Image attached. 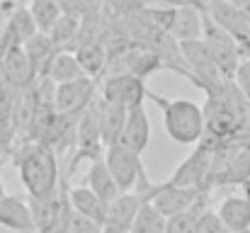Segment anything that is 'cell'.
Wrapping results in <instances>:
<instances>
[{
  "label": "cell",
  "mask_w": 250,
  "mask_h": 233,
  "mask_svg": "<svg viewBox=\"0 0 250 233\" xmlns=\"http://www.w3.org/2000/svg\"><path fill=\"white\" fill-rule=\"evenodd\" d=\"M22 46H24V51H27V56H29V61H32L37 76L44 78L49 64H51V59H54V54L59 51V46L54 44V39H51L49 34H44V32H37V34H34L32 39H27Z\"/></svg>",
  "instance_id": "cell-20"
},
{
  "label": "cell",
  "mask_w": 250,
  "mask_h": 233,
  "mask_svg": "<svg viewBox=\"0 0 250 233\" xmlns=\"http://www.w3.org/2000/svg\"><path fill=\"white\" fill-rule=\"evenodd\" d=\"M141 2H146L148 7H151V5H172L170 0H141Z\"/></svg>",
  "instance_id": "cell-32"
},
{
  "label": "cell",
  "mask_w": 250,
  "mask_h": 233,
  "mask_svg": "<svg viewBox=\"0 0 250 233\" xmlns=\"http://www.w3.org/2000/svg\"><path fill=\"white\" fill-rule=\"evenodd\" d=\"M102 97L104 100H112V102H119L124 105L126 109L136 107V105H144L146 100V80L136 76H129V73H114V76L104 78L102 80Z\"/></svg>",
  "instance_id": "cell-9"
},
{
  "label": "cell",
  "mask_w": 250,
  "mask_h": 233,
  "mask_svg": "<svg viewBox=\"0 0 250 233\" xmlns=\"http://www.w3.org/2000/svg\"><path fill=\"white\" fill-rule=\"evenodd\" d=\"M204 15L226 34H231L238 44H246L250 39V20L229 0H207Z\"/></svg>",
  "instance_id": "cell-8"
},
{
  "label": "cell",
  "mask_w": 250,
  "mask_h": 233,
  "mask_svg": "<svg viewBox=\"0 0 250 233\" xmlns=\"http://www.w3.org/2000/svg\"><path fill=\"white\" fill-rule=\"evenodd\" d=\"M102 155L90 160V168H87V187H90L95 194H100V199H104V202L109 204V202L117 199L122 192H119V187H117V182H114V177H112V172H109V168H107V163H104Z\"/></svg>",
  "instance_id": "cell-19"
},
{
  "label": "cell",
  "mask_w": 250,
  "mask_h": 233,
  "mask_svg": "<svg viewBox=\"0 0 250 233\" xmlns=\"http://www.w3.org/2000/svg\"><path fill=\"white\" fill-rule=\"evenodd\" d=\"M241 187H243V192H246V199H250V177L243 182V185H241Z\"/></svg>",
  "instance_id": "cell-33"
},
{
  "label": "cell",
  "mask_w": 250,
  "mask_h": 233,
  "mask_svg": "<svg viewBox=\"0 0 250 233\" xmlns=\"http://www.w3.org/2000/svg\"><path fill=\"white\" fill-rule=\"evenodd\" d=\"M104 163L119 187V192H134L139 180L146 175V168H144V160L141 155L134 153L131 148L122 146V144H112L104 148Z\"/></svg>",
  "instance_id": "cell-4"
},
{
  "label": "cell",
  "mask_w": 250,
  "mask_h": 233,
  "mask_svg": "<svg viewBox=\"0 0 250 233\" xmlns=\"http://www.w3.org/2000/svg\"><path fill=\"white\" fill-rule=\"evenodd\" d=\"M5 194H7V192H5V185H2V180H0V199H2Z\"/></svg>",
  "instance_id": "cell-35"
},
{
  "label": "cell",
  "mask_w": 250,
  "mask_h": 233,
  "mask_svg": "<svg viewBox=\"0 0 250 233\" xmlns=\"http://www.w3.org/2000/svg\"><path fill=\"white\" fill-rule=\"evenodd\" d=\"M221 224L233 233H250V199L246 197H226L216 209Z\"/></svg>",
  "instance_id": "cell-16"
},
{
  "label": "cell",
  "mask_w": 250,
  "mask_h": 233,
  "mask_svg": "<svg viewBox=\"0 0 250 233\" xmlns=\"http://www.w3.org/2000/svg\"><path fill=\"white\" fill-rule=\"evenodd\" d=\"M241 56H243L246 61H250V39L246 44H241Z\"/></svg>",
  "instance_id": "cell-31"
},
{
  "label": "cell",
  "mask_w": 250,
  "mask_h": 233,
  "mask_svg": "<svg viewBox=\"0 0 250 233\" xmlns=\"http://www.w3.org/2000/svg\"><path fill=\"white\" fill-rule=\"evenodd\" d=\"M209 212V194H204L197 204H192L187 212L177 214V216H170L167 219L166 233H197V224L202 219V214Z\"/></svg>",
  "instance_id": "cell-24"
},
{
  "label": "cell",
  "mask_w": 250,
  "mask_h": 233,
  "mask_svg": "<svg viewBox=\"0 0 250 233\" xmlns=\"http://www.w3.org/2000/svg\"><path fill=\"white\" fill-rule=\"evenodd\" d=\"M126 114H129V109L124 105L100 97V122H102V144H104V148L112 146V144H119V136H122L124 124H126Z\"/></svg>",
  "instance_id": "cell-14"
},
{
  "label": "cell",
  "mask_w": 250,
  "mask_h": 233,
  "mask_svg": "<svg viewBox=\"0 0 250 233\" xmlns=\"http://www.w3.org/2000/svg\"><path fill=\"white\" fill-rule=\"evenodd\" d=\"M5 32H7V37L12 39V44H20V46H22L27 39H32L39 29H37V22H34L29 7H22V5L15 7V10L10 12V17H7Z\"/></svg>",
  "instance_id": "cell-21"
},
{
  "label": "cell",
  "mask_w": 250,
  "mask_h": 233,
  "mask_svg": "<svg viewBox=\"0 0 250 233\" xmlns=\"http://www.w3.org/2000/svg\"><path fill=\"white\" fill-rule=\"evenodd\" d=\"M46 80H51L54 85H61V83H71V80H81L85 78V71L78 61V56L73 51H66V49H59L46 68Z\"/></svg>",
  "instance_id": "cell-18"
},
{
  "label": "cell",
  "mask_w": 250,
  "mask_h": 233,
  "mask_svg": "<svg viewBox=\"0 0 250 233\" xmlns=\"http://www.w3.org/2000/svg\"><path fill=\"white\" fill-rule=\"evenodd\" d=\"M151 141V122H148V112L144 105H136L129 109L126 114V124H124V131L119 136V144L131 148L134 153H144L146 146Z\"/></svg>",
  "instance_id": "cell-13"
},
{
  "label": "cell",
  "mask_w": 250,
  "mask_h": 233,
  "mask_svg": "<svg viewBox=\"0 0 250 233\" xmlns=\"http://www.w3.org/2000/svg\"><path fill=\"white\" fill-rule=\"evenodd\" d=\"M66 231L68 233H102V224H97L95 219L78 214V212H68L66 216Z\"/></svg>",
  "instance_id": "cell-26"
},
{
  "label": "cell",
  "mask_w": 250,
  "mask_h": 233,
  "mask_svg": "<svg viewBox=\"0 0 250 233\" xmlns=\"http://www.w3.org/2000/svg\"><path fill=\"white\" fill-rule=\"evenodd\" d=\"M144 202L146 199L136 192H122L117 199H112L107 207V219H104L102 233H129Z\"/></svg>",
  "instance_id": "cell-11"
},
{
  "label": "cell",
  "mask_w": 250,
  "mask_h": 233,
  "mask_svg": "<svg viewBox=\"0 0 250 233\" xmlns=\"http://www.w3.org/2000/svg\"><path fill=\"white\" fill-rule=\"evenodd\" d=\"M5 2H15V0H5Z\"/></svg>",
  "instance_id": "cell-36"
},
{
  "label": "cell",
  "mask_w": 250,
  "mask_h": 233,
  "mask_svg": "<svg viewBox=\"0 0 250 233\" xmlns=\"http://www.w3.org/2000/svg\"><path fill=\"white\" fill-rule=\"evenodd\" d=\"M29 12L37 22V29L44 34H51L63 17V7L59 5V0H29Z\"/></svg>",
  "instance_id": "cell-23"
},
{
  "label": "cell",
  "mask_w": 250,
  "mask_h": 233,
  "mask_svg": "<svg viewBox=\"0 0 250 233\" xmlns=\"http://www.w3.org/2000/svg\"><path fill=\"white\" fill-rule=\"evenodd\" d=\"M166 226H167L166 216L151 202H144L129 233H166Z\"/></svg>",
  "instance_id": "cell-25"
},
{
  "label": "cell",
  "mask_w": 250,
  "mask_h": 233,
  "mask_svg": "<svg viewBox=\"0 0 250 233\" xmlns=\"http://www.w3.org/2000/svg\"><path fill=\"white\" fill-rule=\"evenodd\" d=\"M2 20H5V7L0 5V29H2Z\"/></svg>",
  "instance_id": "cell-34"
},
{
  "label": "cell",
  "mask_w": 250,
  "mask_h": 233,
  "mask_svg": "<svg viewBox=\"0 0 250 233\" xmlns=\"http://www.w3.org/2000/svg\"><path fill=\"white\" fill-rule=\"evenodd\" d=\"M0 226L15 233H39L27 199L20 194H5L0 199Z\"/></svg>",
  "instance_id": "cell-12"
},
{
  "label": "cell",
  "mask_w": 250,
  "mask_h": 233,
  "mask_svg": "<svg viewBox=\"0 0 250 233\" xmlns=\"http://www.w3.org/2000/svg\"><path fill=\"white\" fill-rule=\"evenodd\" d=\"M207 192L204 190H194V187H175V185H170V182H156V187H153V192H151V204L166 216H177V214H182V212H187L192 204H197L202 197H204Z\"/></svg>",
  "instance_id": "cell-7"
},
{
  "label": "cell",
  "mask_w": 250,
  "mask_h": 233,
  "mask_svg": "<svg viewBox=\"0 0 250 233\" xmlns=\"http://www.w3.org/2000/svg\"><path fill=\"white\" fill-rule=\"evenodd\" d=\"M119 59H122V71L119 73H129V76H136V78H141V80H146L148 76H153L156 71L163 68L156 49H148V46L129 49Z\"/></svg>",
  "instance_id": "cell-15"
},
{
  "label": "cell",
  "mask_w": 250,
  "mask_h": 233,
  "mask_svg": "<svg viewBox=\"0 0 250 233\" xmlns=\"http://www.w3.org/2000/svg\"><path fill=\"white\" fill-rule=\"evenodd\" d=\"M59 5L63 7V12L71 15H85L90 10V0H59Z\"/></svg>",
  "instance_id": "cell-29"
},
{
  "label": "cell",
  "mask_w": 250,
  "mask_h": 233,
  "mask_svg": "<svg viewBox=\"0 0 250 233\" xmlns=\"http://www.w3.org/2000/svg\"><path fill=\"white\" fill-rule=\"evenodd\" d=\"M146 100H151L161 107L163 127L175 144L192 146V144H199L204 139V109L197 102H192V100H167L163 95L153 92L151 87L146 92Z\"/></svg>",
  "instance_id": "cell-2"
},
{
  "label": "cell",
  "mask_w": 250,
  "mask_h": 233,
  "mask_svg": "<svg viewBox=\"0 0 250 233\" xmlns=\"http://www.w3.org/2000/svg\"><path fill=\"white\" fill-rule=\"evenodd\" d=\"M15 165H17L20 180L29 197L44 199V197H51L54 192H59V177H61L59 158L49 144H44V141L24 144L17 151Z\"/></svg>",
  "instance_id": "cell-1"
},
{
  "label": "cell",
  "mask_w": 250,
  "mask_h": 233,
  "mask_svg": "<svg viewBox=\"0 0 250 233\" xmlns=\"http://www.w3.org/2000/svg\"><path fill=\"white\" fill-rule=\"evenodd\" d=\"M68 204L73 212L78 214H85L90 219H95L97 224L104 226V219H107V202L100 199V194H95L87 185H81V187H68Z\"/></svg>",
  "instance_id": "cell-17"
},
{
  "label": "cell",
  "mask_w": 250,
  "mask_h": 233,
  "mask_svg": "<svg viewBox=\"0 0 250 233\" xmlns=\"http://www.w3.org/2000/svg\"><path fill=\"white\" fill-rule=\"evenodd\" d=\"M233 80H238V87H241V92L246 95L250 100V61H241V66H238V71H236V78Z\"/></svg>",
  "instance_id": "cell-28"
},
{
  "label": "cell",
  "mask_w": 250,
  "mask_h": 233,
  "mask_svg": "<svg viewBox=\"0 0 250 233\" xmlns=\"http://www.w3.org/2000/svg\"><path fill=\"white\" fill-rule=\"evenodd\" d=\"M197 233H233V231H229V229L221 224L219 214L209 209V212L202 214V219H199V224H197Z\"/></svg>",
  "instance_id": "cell-27"
},
{
  "label": "cell",
  "mask_w": 250,
  "mask_h": 233,
  "mask_svg": "<svg viewBox=\"0 0 250 233\" xmlns=\"http://www.w3.org/2000/svg\"><path fill=\"white\" fill-rule=\"evenodd\" d=\"M97 87H100V80H95L90 76L56 85L54 87V97H51V105H54L56 114H61V117H81L85 112V107L95 100Z\"/></svg>",
  "instance_id": "cell-5"
},
{
  "label": "cell",
  "mask_w": 250,
  "mask_h": 233,
  "mask_svg": "<svg viewBox=\"0 0 250 233\" xmlns=\"http://www.w3.org/2000/svg\"><path fill=\"white\" fill-rule=\"evenodd\" d=\"M0 71H2V78L17 90H27L39 78L32 61H29V56H27V51H24V46H20V44H12L2 51Z\"/></svg>",
  "instance_id": "cell-10"
},
{
  "label": "cell",
  "mask_w": 250,
  "mask_h": 233,
  "mask_svg": "<svg viewBox=\"0 0 250 233\" xmlns=\"http://www.w3.org/2000/svg\"><path fill=\"white\" fill-rule=\"evenodd\" d=\"M202 39H204V44H207V49H209V54H211L216 68H219V73L226 80H233L241 61H243L241 44L231 34H226L221 27H216L207 15H204V34H202Z\"/></svg>",
  "instance_id": "cell-3"
},
{
  "label": "cell",
  "mask_w": 250,
  "mask_h": 233,
  "mask_svg": "<svg viewBox=\"0 0 250 233\" xmlns=\"http://www.w3.org/2000/svg\"><path fill=\"white\" fill-rule=\"evenodd\" d=\"M214 153H216V151H211L209 146L197 144V148L172 170V175L167 177V182L175 185V187H194V190L209 192V190H207V182H209Z\"/></svg>",
  "instance_id": "cell-6"
},
{
  "label": "cell",
  "mask_w": 250,
  "mask_h": 233,
  "mask_svg": "<svg viewBox=\"0 0 250 233\" xmlns=\"http://www.w3.org/2000/svg\"><path fill=\"white\" fill-rule=\"evenodd\" d=\"M76 56H78V61H81V66H83L85 76L95 78V80H100V73L104 71V66H107V49H104V44H100V39H92V42H83L81 46H78V51H76Z\"/></svg>",
  "instance_id": "cell-22"
},
{
  "label": "cell",
  "mask_w": 250,
  "mask_h": 233,
  "mask_svg": "<svg viewBox=\"0 0 250 233\" xmlns=\"http://www.w3.org/2000/svg\"><path fill=\"white\" fill-rule=\"evenodd\" d=\"M229 2H231V5H236V7H238V10H241V12L250 20V0H229Z\"/></svg>",
  "instance_id": "cell-30"
}]
</instances>
